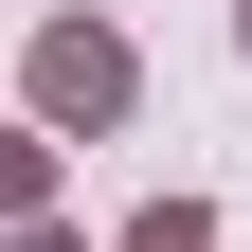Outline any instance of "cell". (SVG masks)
I'll return each instance as SVG.
<instances>
[{"mask_svg":"<svg viewBox=\"0 0 252 252\" xmlns=\"http://www.w3.org/2000/svg\"><path fill=\"white\" fill-rule=\"evenodd\" d=\"M126 252H198V216H144V234H126Z\"/></svg>","mask_w":252,"mask_h":252,"instance_id":"7a4b0ae2","label":"cell"},{"mask_svg":"<svg viewBox=\"0 0 252 252\" xmlns=\"http://www.w3.org/2000/svg\"><path fill=\"white\" fill-rule=\"evenodd\" d=\"M36 180H54V144H18V126H0V216H36Z\"/></svg>","mask_w":252,"mask_h":252,"instance_id":"6da1fadb","label":"cell"}]
</instances>
